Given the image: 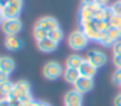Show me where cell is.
Instances as JSON below:
<instances>
[{
  "instance_id": "11",
  "label": "cell",
  "mask_w": 121,
  "mask_h": 106,
  "mask_svg": "<svg viewBox=\"0 0 121 106\" xmlns=\"http://www.w3.org/2000/svg\"><path fill=\"white\" fill-rule=\"evenodd\" d=\"M78 71H79V74H81V76L92 78V79H94V76H95V74H96L98 69L94 66V65L90 63L89 61H86V59H85L83 63L81 65V67L78 69Z\"/></svg>"
},
{
  "instance_id": "7",
  "label": "cell",
  "mask_w": 121,
  "mask_h": 106,
  "mask_svg": "<svg viewBox=\"0 0 121 106\" xmlns=\"http://www.w3.org/2000/svg\"><path fill=\"white\" fill-rule=\"evenodd\" d=\"M83 103V94L77 92L76 89H70L64 96V106H82Z\"/></svg>"
},
{
  "instance_id": "29",
  "label": "cell",
  "mask_w": 121,
  "mask_h": 106,
  "mask_svg": "<svg viewBox=\"0 0 121 106\" xmlns=\"http://www.w3.org/2000/svg\"><path fill=\"white\" fill-rule=\"evenodd\" d=\"M95 3H96L98 5H100V7H108V4H109V0H95Z\"/></svg>"
},
{
  "instance_id": "34",
  "label": "cell",
  "mask_w": 121,
  "mask_h": 106,
  "mask_svg": "<svg viewBox=\"0 0 121 106\" xmlns=\"http://www.w3.org/2000/svg\"><path fill=\"white\" fill-rule=\"evenodd\" d=\"M4 20H5V17H4V14H3V10L0 9V25L4 22Z\"/></svg>"
},
{
  "instance_id": "6",
  "label": "cell",
  "mask_w": 121,
  "mask_h": 106,
  "mask_svg": "<svg viewBox=\"0 0 121 106\" xmlns=\"http://www.w3.org/2000/svg\"><path fill=\"white\" fill-rule=\"evenodd\" d=\"M22 5H24V0H12L7 7H4L3 14L5 18H18L20 13L22 10Z\"/></svg>"
},
{
  "instance_id": "4",
  "label": "cell",
  "mask_w": 121,
  "mask_h": 106,
  "mask_svg": "<svg viewBox=\"0 0 121 106\" xmlns=\"http://www.w3.org/2000/svg\"><path fill=\"white\" fill-rule=\"evenodd\" d=\"M0 26L5 36H17V34L22 30V22L20 18H5Z\"/></svg>"
},
{
  "instance_id": "23",
  "label": "cell",
  "mask_w": 121,
  "mask_h": 106,
  "mask_svg": "<svg viewBox=\"0 0 121 106\" xmlns=\"http://www.w3.org/2000/svg\"><path fill=\"white\" fill-rule=\"evenodd\" d=\"M109 8H111V10H112L113 14H116V16H121V1H120V0L115 1Z\"/></svg>"
},
{
  "instance_id": "17",
  "label": "cell",
  "mask_w": 121,
  "mask_h": 106,
  "mask_svg": "<svg viewBox=\"0 0 121 106\" xmlns=\"http://www.w3.org/2000/svg\"><path fill=\"white\" fill-rule=\"evenodd\" d=\"M13 89H14V83L9 82V80L0 84V94L3 96V97H9V96H12Z\"/></svg>"
},
{
  "instance_id": "13",
  "label": "cell",
  "mask_w": 121,
  "mask_h": 106,
  "mask_svg": "<svg viewBox=\"0 0 121 106\" xmlns=\"http://www.w3.org/2000/svg\"><path fill=\"white\" fill-rule=\"evenodd\" d=\"M81 76L78 69H69V67H65L64 69V74H63V78L66 83L69 84H74V83L78 80V78Z\"/></svg>"
},
{
  "instance_id": "3",
  "label": "cell",
  "mask_w": 121,
  "mask_h": 106,
  "mask_svg": "<svg viewBox=\"0 0 121 106\" xmlns=\"http://www.w3.org/2000/svg\"><path fill=\"white\" fill-rule=\"evenodd\" d=\"M42 74L46 79L48 80H56L60 76H63L64 74V69L61 66L60 62L57 61H48L47 63H44L42 70Z\"/></svg>"
},
{
  "instance_id": "5",
  "label": "cell",
  "mask_w": 121,
  "mask_h": 106,
  "mask_svg": "<svg viewBox=\"0 0 121 106\" xmlns=\"http://www.w3.org/2000/svg\"><path fill=\"white\" fill-rule=\"evenodd\" d=\"M85 59L89 61L91 65H94L96 69H100V67H103L107 63L108 57H107V54L103 51H100V49H91V51L87 52Z\"/></svg>"
},
{
  "instance_id": "24",
  "label": "cell",
  "mask_w": 121,
  "mask_h": 106,
  "mask_svg": "<svg viewBox=\"0 0 121 106\" xmlns=\"http://www.w3.org/2000/svg\"><path fill=\"white\" fill-rule=\"evenodd\" d=\"M108 35H109L115 41L121 40V35H120V32H118L117 28H109V31H108Z\"/></svg>"
},
{
  "instance_id": "31",
  "label": "cell",
  "mask_w": 121,
  "mask_h": 106,
  "mask_svg": "<svg viewBox=\"0 0 121 106\" xmlns=\"http://www.w3.org/2000/svg\"><path fill=\"white\" fill-rule=\"evenodd\" d=\"M11 1L12 0H0V9H3L4 7H7Z\"/></svg>"
},
{
  "instance_id": "21",
  "label": "cell",
  "mask_w": 121,
  "mask_h": 106,
  "mask_svg": "<svg viewBox=\"0 0 121 106\" xmlns=\"http://www.w3.org/2000/svg\"><path fill=\"white\" fill-rule=\"evenodd\" d=\"M108 23H109L111 28H120L121 27V16L113 14L112 17L108 20Z\"/></svg>"
},
{
  "instance_id": "22",
  "label": "cell",
  "mask_w": 121,
  "mask_h": 106,
  "mask_svg": "<svg viewBox=\"0 0 121 106\" xmlns=\"http://www.w3.org/2000/svg\"><path fill=\"white\" fill-rule=\"evenodd\" d=\"M112 83L115 85L121 87V69H116L112 75Z\"/></svg>"
},
{
  "instance_id": "15",
  "label": "cell",
  "mask_w": 121,
  "mask_h": 106,
  "mask_svg": "<svg viewBox=\"0 0 121 106\" xmlns=\"http://www.w3.org/2000/svg\"><path fill=\"white\" fill-rule=\"evenodd\" d=\"M14 67H16V63H14L12 57H7V56L0 57V70H3L7 74H11L14 70Z\"/></svg>"
},
{
  "instance_id": "27",
  "label": "cell",
  "mask_w": 121,
  "mask_h": 106,
  "mask_svg": "<svg viewBox=\"0 0 121 106\" xmlns=\"http://www.w3.org/2000/svg\"><path fill=\"white\" fill-rule=\"evenodd\" d=\"M8 80H9V74L4 72L3 70H0V84L4 82H8Z\"/></svg>"
},
{
  "instance_id": "35",
  "label": "cell",
  "mask_w": 121,
  "mask_h": 106,
  "mask_svg": "<svg viewBox=\"0 0 121 106\" xmlns=\"http://www.w3.org/2000/svg\"><path fill=\"white\" fill-rule=\"evenodd\" d=\"M42 106H51L48 102H42Z\"/></svg>"
},
{
  "instance_id": "9",
  "label": "cell",
  "mask_w": 121,
  "mask_h": 106,
  "mask_svg": "<svg viewBox=\"0 0 121 106\" xmlns=\"http://www.w3.org/2000/svg\"><path fill=\"white\" fill-rule=\"evenodd\" d=\"M35 27H40L44 28L46 31H52L56 30V28H60V25H59V21L53 17H42L37 21L35 23Z\"/></svg>"
},
{
  "instance_id": "30",
  "label": "cell",
  "mask_w": 121,
  "mask_h": 106,
  "mask_svg": "<svg viewBox=\"0 0 121 106\" xmlns=\"http://www.w3.org/2000/svg\"><path fill=\"white\" fill-rule=\"evenodd\" d=\"M0 106H11V103H9V100H8L7 97L0 98Z\"/></svg>"
},
{
  "instance_id": "26",
  "label": "cell",
  "mask_w": 121,
  "mask_h": 106,
  "mask_svg": "<svg viewBox=\"0 0 121 106\" xmlns=\"http://www.w3.org/2000/svg\"><path fill=\"white\" fill-rule=\"evenodd\" d=\"M112 61H113V65H115L116 69H121V54L120 56H113Z\"/></svg>"
},
{
  "instance_id": "1",
  "label": "cell",
  "mask_w": 121,
  "mask_h": 106,
  "mask_svg": "<svg viewBox=\"0 0 121 106\" xmlns=\"http://www.w3.org/2000/svg\"><path fill=\"white\" fill-rule=\"evenodd\" d=\"M89 44V39L86 38L82 30H74L68 36V45L73 51H82Z\"/></svg>"
},
{
  "instance_id": "8",
  "label": "cell",
  "mask_w": 121,
  "mask_h": 106,
  "mask_svg": "<svg viewBox=\"0 0 121 106\" xmlns=\"http://www.w3.org/2000/svg\"><path fill=\"white\" fill-rule=\"evenodd\" d=\"M74 89L79 92L81 94L89 93L94 88V79L92 78H86V76H79L78 80L73 84Z\"/></svg>"
},
{
  "instance_id": "33",
  "label": "cell",
  "mask_w": 121,
  "mask_h": 106,
  "mask_svg": "<svg viewBox=\"0 0 121 106\" xmlns=\"http://www.w3.org/2000/svg\"><path fill=\"white\" fill-rule=\"evenodd\" d=\"M82 5H91L95 3V0H81Z\"/></svg>"
},
{
  "instance_id": "32",
  "label": "cell",
  "mask_w": 121,
  "mask_h": 106,
  "mask_svg": "<svg viewBox=\"0 0 121 106\" xmlns=\"http://www.w3.org/2000/svg\"><path fill=\"white\" fill-rule=\"evenodd\" d=\"M34 101V100H33ZM33 101H20V105L18 106H31Z\"/></svg>"
},
{
  "instance_id": "37",
  "label": "cell",
  "mask_w": 121,
  "mask_h": 106,
  "mask_svg": "<svg viewBox=\"0 0 121 106\" xmlns=\"http://www.w3.org/2000/svg\"><path fill=\"white\" fill-rule=\"evenodd\" d=\"M120 1H121V0H120Z\"/></svg>"
},
{
  "instance_id": "12",
  "label": "cell",
  "mask_w": 121,
  "mask_h": 106,
  "mask_svg": "<svg viewBox=\"0 0 121 106\" xmlns=\"http://www.w3.org/2000/svg\"><path fill=\"white\" fill-rule=\"evenodd\" d=\"M4 47H5L8 51H18L22 47V41L21 39H18L17 36H5V40H4Z\"/></svg>"
},
{
  "instance_id": "36",
  "label": "cell",
  "mask_w": 121,
  "mask_h": 106,
  "mask_svg": "<svg viewBox=\"0 0 121 106\" xmlns=\"http://www.w3.org/2000/svg\"><path fill=\"white\" fill-rule=\"evenodd\" d=\"M117 30H118V32H120V35H121V27H120V28H117Z\"/></svg>"
},
{
  "instance_id": "16",
  "label": "cell",
  "mask_w": 121,
  "mask_h": 106,
  "mask_svg": "<svg viewBox=\"0 0 121 106\" xmlns=\"http://www.w3.org/2000/svg\"><path fill=\"white\" fill-rule=\"evenodd\" d=\"M79 20H94V10L91 5H81L78 9V21Z\"/></svg>"
},
{
  "instance_id": "10",
  "label": "cell",
  "mask_w": 121,
  "mask_h": 106,
  "mask_svg": "<svg viewBox=\"0 0 121 106\" xmlns=\"http://www.w3.org/2000/svg\"><path fill=\"white\" fill-rule=\"evenodd\" d=\"M37 47L40 52H44V53H51V52H55L59 47V43H56L55 40L50 38H44L42 40L37 41Z\"/></svg>"
},
{
  "instance_id": "20",
  "label": "cell",
  "mask_w": 121,
  "mask_h": 106,
  "mask_svg": "<svg viewBox=\"0 0 121 106\" xmlns=\"http://www.w3.org/2000/svg\"><path fill=\"white\" fill-rule=\"evenodd\" d=\"M33 35H34V39H35V40L39 41V40H42V39H44V38H48V31H46L44 28L35 27V26H34Z\"/></svg>"
},
{
  "instance_id": "25",
  "label": "cell",
  "mask_w": 121,
  "mask_h": 106,
  "mask_svg": "<svg viewBox=\"0 0 121 106\" xmlns=\"http://www.w3.org/2000/svg\"><path fill=\"white\" fill-rule=\"evenodd\" d=\"M112 53L113 56H120L121 54V40H117L112 45Z\"/></svg>"
},
{
  "instance_id": "28",
  "label": "cell",
  "mask_w": 121,
  "mask_h": 106,
  "mask_svg": "<svg viewBox=\"0 0 121 106\" xmlns=\"http://www.w3.org/2000/svg\"><path fill=\"white\" fill-rule=\"evenodd\" d=\"M112 103H113V106H121V93H118L117 96H115Z\"/></svg>"
},
{
  "instance_id": "18",
  "label": "cell",
  "mask_w": 121,
  "mask_h": 106,
  "mask_svg": "<svg viewBox=\"0 0 121 106\" xmlns=\"http://www.w3.org/2000/svg\"><path fill=\"white\" fill-rule=\"evenodd\" d=\"M92 25H94V27H95L96 31H109V28H111L108 21H96V20H94L92 21Z\"/></svg>"
},
{
  "instance_id": "14",
  "label": "cell",
  "mask_w": 121,
  "mask_h": 106,
  "mask_svg": "<svg viewBox=\"0 0 121 106\" xmlns=\"http://www.w3.org/2000/svg\"><path fill=\"white\" fill-rule=\"evenodd\" d=\"M85 58L83 57H81L79 54H70V56H68V58H66L65 61V67H69V69H79L81 67V65L83 63Z\"/></svg>"
},
{
  "instance_id": "19",
  "label": "cell",
  "mask_w": 121,
  "mask_h": 106,
  "mask_svg": "<svg viewBox=\"0 0 121 106\" xmlns=\"http://www.w3.org/2000/svg\"><path fill=\"white\" fill-rule=\"evenodd\" d=\"M48 38L52 39V40H55L56 43H60L61 40L64 39V32L61 28H56V30H52L48 32Z\"/></svg>"
},
{
  "instance_id": "2",
  "label": "cell",
  "mask_w": 121,
  "mask_h": 106,
  "mask_svg": "<svg viewBox=\"0 0 121 106\" xmlns=\"http://www.w3.org/2000/svg\"><path fill=\"white\" fill-rule=\"evenodd\" d=\"M12 96L18 98L20 101H33V94H31V87L26 80H18L14 83V89Z\"/></svg>"
}]
</instances>
